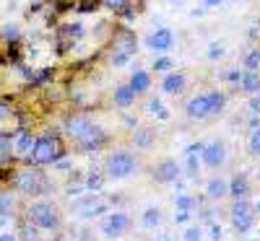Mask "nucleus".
I'll return each mask as SVG.
<instances>
[{
    "label": "nucleus",
    "mask_w": 260,
    "mask_h": 241,
    "mask_svg": "<svg viewBox=\"0 0 260 241\" xmlns=\"http://www.w3.org/2000/svg\"><path fill=\"white\" fill-rule=\"evenodd\" d=\"M62 156H65V145L57 135H39L37 143H34V150L26 156V164L42 169V166L62 161Z\"/></svg>",
    "instance_id": "1"
},
{
    "label": "nucleus",
    "mask_w": 260,
    "mask_h": 241,
    "mask_svg": "<svg viewBox=\"0 0 260 241\" xmlns=\"http://www.w3.org/2000/svg\"><path fill=\"white\" fill-rule=\"evenodd\" d=\"M16 192L26 194V197H39L50 189V179L42 174L37 166H26V169H18L13 177H11Z\"/></svg>",
    "instance_id": "2"
},
{
    "label": "nucleus",
    "mask_w": 260,
    "mask_h": 241,
    "mask_svg": "<svg viewBox=\"0 0 260 241\" xmlns=\"http://www.w3.org/2000/svg\"><path fill=\"white\" fill-rule=\"evenodd\" d=\"M136 52H138V39H136V34L130 31V29H125V26L115 29L112 50H110V65H112V68H125Z\"/></svg>",
    "instance_id": "3"
},
{
    "label": "nucleus",
    "mask_w": 260,
    "mask_h": 241,
    "mask_svg": "<svg viewBox=\"0 0 260 241\" xmlns=\"http://www.w3.org/2000/svg\"><path fill=\"white\" fill-rule=\"evenodd\" d=\"M26 218L37 228H42V231H55L62 223V215H60L57 205L50 203V200H34L26 208Z\"/></svg>",
    "instance_id": "4"
},
{
    "label": "nucleus",
    "mask_w": 260,
    "mask_h": 241,
    "mask_svg": "<svg viewBox=\"0 0 260 241\" xmlns=\"http://www.w3.org/2000/svg\"><path fill=\"white\" fill-rule=\"evenodd\" d=\"M104 171H107V177L110 179H127L130 174H136L138 171V158H136V153L133 150H112L110 156H107L104 161Z\"/></svg>",
    "instance_id": "5"
},
{
    "label": "nucleus",
    "mask_w": 260,
    "mask_h": 241,
    "mask_svg": "<svg viewBox=\"0 0 260 241\" xmlns=\"http://www.w3.org/2000/svg\"><path fill=\"white\" fill-rule=\"evenodd\" d=\"M229 221H232L234 231L247 233V231L255 226V208H252L247 200H234V205H232V210H229Z\"/></svg>",
    "instance_id": "6"
},
{
    "label": "nucleus",
    "mask_w": 260,
    "mask_h": 241,
    "mask_svg": "<svg viewBox=\"0 0 260 241\" xmlns=\"http://www.w3.org/2000/svg\"><path fill=\"white\" fill-rule=\"evenodd\" d=\"M130 223H133V221H130L127 213H110L99 223V228H102V233L107 238H120V236H125L130 231Z\"/></svg>",
    "instance_id": "7"
},
{
    "label": "nucleus",
    "mask_w": 260,
    "mask_h": 241,
    "mask_svg": "<svg viewBox=\"0 0 260 241\" xmlns=\"http://www.w3.org/2000/svg\"><path fill=\"white\" fill-rule=\"evenodd\" d=\"M104 140H107V133L102 130V125L99 122H89L86 125V130L76 138V143H78V148L81 150H96V148H102L104 145Z\"/></svg>",
    "instance_id": "8"
},
{
    "label": "nucleus",
    "mask_w": 260,
    "mask_h": 241,
    "mask_svg": "<svg viewBox=\"0 0 260 241\" xmlns=\"http://www.w3.org/2000/svg\"><path fill=\"white\" fill-rule=\"evenodd\" d=\"M201 164L208 169H219L226 164V143L224 140H211L201 150Z\"/></svg>",
    "instance_id": "9"
},
{
    "label": "nucleus",
    "mask_w": 260,
    "mask_h": 241,
    "mask_svg": "<svg viewBox=\"0 0 260 241\" xmlns=\"http://www.w3.org/2000/svg\"><path fill=\"white\" fill-rule=\"evenodd\" d=\"M185 117L192 119V122H201V119H208V117H211L206 94H192V96L185 101Z\"/></svg>",
    "instance_id": "10"
},
{
    "label": "nucleus",
    "mask_w": 260,
    "mask_h": 241,
    "mask_svg": "<svg viewBox=\"0 0 260 241\" xmlns=\"http://www.w3.org/2000/svg\"><path fill=\"white\" fill-rule=\"evenodd\" d=\"M146 45H148V50H154V52H167V50L175 47V31L167 29V26H161V29L151 31V34L146 36Z\"/></svg>",
    "instance_id": "11"
},
{
    "label": "nucleus",
    "mask_w": 260,
    "mask_h": 241,
    "mask_svg": "<svg viewBox=\"0 0 260 241\" xmlns=\"http://www.w3.org/2000/svg\"><path fill=\"white\" fill-rule=\"evenodd\" d=\"M182 174V166L175 161V158H164L161 164H156L154 169V179L161 182V184H175Z\"/></svg>",
    "instance_id": "12"
},
{
    "label": "nucleus",
    "mask_w": 260,
    "mask_h": 241,
    "mask_svg": "<svg viewBox=\"0 0 260 241\" xmlns=\"http://www.w3.org/2000/svg\"><path fill=\"white\" fill-rule=\"evenodd\" d=\"M185 89H187V75L180 73V70H177V73L169 70V73L161 78V91L169 94V96H180Z\"/></svg>",
    "instance_id": "13"
},
{
    "label": "nucleus",
    "mask_w": 260,
    "mask_h": 241,
    "mask_svg": "<svg viewBox=\"0 0 260 241\" xmlns=\"http://www.w3.org/2000/svg\"><path fill=\"white\" fill-rule=\"evenodd\" d=\"M11 143H13V153H18V156H29V153L34 150V143H37V135H31L29 130H21V133H16L13 138H11Z\"/></svg>",
    "instance_id": "14"
},
{
    "label": "nucleus",
    "mask_w": 260,
    "mask_h": 241,
    "mask_svg": "<svg viewBox=\"0 0 260 241\" xmlns=\"http://www.w3.org/2000/svg\"><path fill=\"white\" fill-rule=\"evenodd\" d=\"M136 94L130 91V86L127 83H120V86H115V91H112V104L117 106V109H130L136 104Z\"/></svg>",
    "instance_id": "15"
},
{
    "label": "nucleus",
    "mask_w": 260,
    "mask_h": 241,
    "mask_svg": "<svg viewBox=\"0 0 260 241\" xmlns=\"http://www.w3.org/2000/svg\"><path fill=\"white\" fill-rule=\"evenodd\" d=\"M127 86H130V91H133L136 96H143V94L151 89V73H148V70H133Z\"/></svg>",
    "instance_id": "16"
},
{
    "label": "nucleus",
    "mask_w": 260,
    "mask_h": 241,
    "mask_svg": "<svg viewBox=\"0 0 260 241\" xmlns=\"http://www.w3.org/2000/svg\"><path fill=\"white\" fill-rule=\"evenodd\" d=\"M240 91L247 94V96H257L260 94V70H242Z\"/></svg>",
    "instance_id": "17"
},
{
    "label": "nucleus",
    "mask_w": 260,
    "mask_h": 241,
    "mask_svg": "<svg viewBox=\"0 0 260 241\" xmlns=\"http://www.w3.org/2000/svg\"><path fill=\"white\" fill-rule=\"evenodd\" d=\"M229 194L234 197V200H247V194H250V179L245 177V174H237V177L229 182Z\"/></svg>",
    "instance_id": "18"
},
{
    "label": "nucleus",
    "mask_w": 260,
    "mask_h": 241,
    "mask_svg": "<svg viewBox=\"0 0 260 241\" xmlns=\"http://www.w3.org/2000/svg\"><path fill=\"white\" fill-rule=\"evenodd\" d=\"M206 99H208L211 117L221 114L224 109H226V94H224V91H219V89H211V91H206Z\"/></svg>",
    "instance_id": "19"
},
{
    "label": "nucleus",
    "mask_w": 260,
    "mask_h": 241,
    "mask_svg": "<svg viewBox=\"0 0 260 241\" xmlns=\"http://www.w3.org/2000/svg\"><path fill=\"white\" fill-rule=\"evenodd\" d=\"M206 194L211 197V200H219V197H226V194H229V182H226V179H221V177H213V179H208V184H206Z\"/></svg>",
    "instance_id": "20"
},
{
    "label": "nucleus",
    "mask_w": 260,
    "mask_h": 241,
    "mask_svg": "<svg viewBox=\"0 0 260 241\" xmlns=\"http://www.w3.org/2000/svg\"><path fill=\"white\" fill-rule=\"evenodd\" d=\"M161 221H164V215H161V210H159L156 205L146 208V210H143V215H141V223H143V228H148V231L159 228V226H161Z\"/></svg>",
    "instance_id": "21"
},
{
    "label": "nucleus",
    "mask_w": 260,
    "mask_h": 241,
    "mask_svg": "<svg viewBox=\"0 0 260 241\" xmlns=\"http://www.w3.org/2000/svg\"><path fill=\"white\" fill-rule=\"evenodd\" d=\"M154 140H156V135H154V130H151V127H141V130H136V135H133V143L141 150L151 148V145H154Z\"/></svg>",
    "instance_id": "22"
},
{
    "label": "nucleus",
    "mask_w": 260,
    "mask_h": 241,
    "mask_svg": "<svg viewBox=\"0 0 260 241\" xmlns=\"http://www.w3.org/2000/svg\"><path fill=\"white\" fill-rule=\"evenodd\" d=\"M13 156V143H11V135H6L0 130V164H8Z\"/></svg>",
    "instance_id": "23"
},
{
    "label": "nucleus",
    "mask_w": 260,
    "mask_h": 241,
    "mask_svg": "<svg viewBox=\"0 0 260 241\" xmlns=\"http://www.w3.org/2000/svg\"><path fill=\"white\" fill-rule=\"evenodd\" d=\"M0 39H6L8 45H18V39H21V31L16 24H6L3 26V34H0Z\"/></svg>",
    "instance_id": "24"
},
{
    "label": "nucleus",
    "mask_w": 260,
    "mask_h": 241,
    "mask_svg": "<svg viewBox=\"0 0 260 241\" xmlns=\"http://www.w3.org/2000/svg\"><path fill=\"white\" fill-rule=\"evenodd\" d=\"M247 150L252 153L255 158H260V125H257V127H252L250 140H247Z\"/></svg>",
    "instance_id": "25"
},
{
    "label": "nucleus",
    "mask_w": 260,
    "mask_h": 241,
    "mask_svg": "<svg viewBox=\"0 0 260 241\" xmlns=\"http://www.w3.org/2000/svg\"><path fill=\"white\" fill-rule=\"evenodd\" d=\"M242 65H245V70H260V50H250Z\"/></svg>",
    "instance_id": "26"
},
{
    "label": "nucleus",
    "mask_w": 260,
    "mask_h": 241,
    "mask_svg": "<svg viewBox=\"0 0 260 241\" xmlns=\"http://www.w3.org/2000/svg\"><path fill=\"white\" fill-rule=\"evenodd\" d=\"M175 208H177V210H185V213H190V210L195 208V200H192L190 194H177V197H175Z\"/></svg>",
    "instance_id": "27"
},
{
    "label": "nucleus",
    "mask_w": 260,
    "mask_h": 241,
    "mask_svg": "<svg viewBox=\"0 0 260 241\" xmlns=\"http://www.w3.org/2000/svg\"><path fill=\"white\" fill-rule=\"evenodd\" d=\"M182 241H203V231L201 226H187L182 233Z\"/></svg>",
    "instance_id": "28"
},
{
    "label": "nucleus",
    "mask_w": 260,
    "mask_h": 241,
    "mask_svg": "<svg viewBox=\"0 0 260 241\" xmlns=\"http://www.w3.org/2000/svg\"><path fill=\"white\" fill-rule=\"evenodd\" d=\"M83 205H89V208H81V215H83V218H94V215H99V213L104 210L102 203H83Z\"/></svg>",
    "instance_id": "29"
},
{
    "label": "nucleus",
    "mask_w": 260,
    "mask_h": 241,
    "mask_svg": "<svg viewBox=\"0 0 260 241\" xmlns=\"http://www.w3.org/2000/svg\"><path fill=\"white\" fill-rule=\"evenodd\" d=\"M107 8H112L115 13H122L125 8H130V0H102Z\"/></svg>",
    "instance_id": "30"
},
{
    "label": "nucleus",
    "mask_w": 260,
    "mask_h": 241,
    "mask_svg": "<svg viewBox=\"0 0 260 241\" xmlns=\"http://www.w3.org/2000/svg\"><path fill=\"white\" fill-rule=\"evenodd\" d=\"M172 68H175V62H172L169 57H159V60H154V70H159V73H169Z\"/></svg>",
    "instance_id": "31"
},
{
    "label": "nucleus",
    "mask_w": 260,
    "mask_h": 241,
    "mask_svg": "<svg viewBox=\"0 0 260 241\" xmlns=\"http://www.w3.org/2000/svg\"><path fill=\"white\" fill-rule=\"evenodd\" d=\"M13 210V197L11 194H0V215H8Z\"/></svg>",
    "instance_id": "32"
},
{
    "label": "nucleus",
    "mask_w": 260,
    "mask_h": 241,
    "mask_svg": "<svg viewBox=\"0 0 260 241\" xmlns=\"http://www.w3.org/2000/svg\"><path fill=\"white\" fill-rule=\"evenodd\" d=\"M226 81H229V86H234V89H240V81H242V70H229L226 73Z\"/></svg>",
    "instance_id": "33"
},
{
    "label": "nucleus",
    "mask_w": 260,
    "mask_h": 241,
    "mask_svg": "<svg viewBox=\"0 0 260 241\" xmlns=\"http://www.w3.org/2000/svg\"><path fill=\"white\" fill-rule=\"evenodd\" d=\"M13 114V104L6 101V99H0V119H8Z\"/></svg>",
    "instance_id": "34"
},
{
    "label": "nucleus",
    "mask_w": 260,
    "mask_h": 241,
    "mask_svg": "<svg viewBox=\"0 0 260 241\" xmlns=\"http://www.w3.org/2000/svg\"><path fill=\"white\" fill-rule=\"evenodd\" d=\"M99 6H102V0H81L78 11H96Z\"/></svg>",
    "instance_id": "35"
},
{
    "label": "nucleus",
    "mask_w": 260,
    "mask_h": 241,
    "mask_svg": "<svg viewBox=\"0 0 260 241\" xmlns=\"http://www.w3.org/2000/svg\"><path fill=\"white\" fill-rule=\"evenodd\" d=\"M86 187H89V189H99V187H102V177H99V174H89Z\"/></svg>",
    "instance_id": "36"
},
{
    "label": "nucleus",
    "mask_w": 260,
    "mask_h": 241,
    "mask_svg": "<svg viewBox=\"0 0 260 241\" xmlns=\"http://www.w3.org/2000/svg\"><path fill=\"white\" fill-rule=\"evenodd\" d=\"M211 236H213V241H219V238H221V226H219V223H213V226H211Z\"/></svg>",
    "instance_id": "37"
},
{
    "label": "nucleus",
    "mask_w": 260,
    "mask_h": 241,
    "mask_svg": "<svg viewBox=\"0 0 260 241\" xmlns=\"http://www.w3.org/2000/svg\"><path fill=\"white\" fill-rule=\"evenodd\" d=\"M208 55H211V60H216V57H221V55H224V50H221V47H216V45H213Z\"/></svg>",
    "instance_id": "38"
},
{
    "label": "nucleus",
    "mask_w": 260,
    "mask_h": 241,
    "mask_svg": "<svg viewBox=\"0 0 260 241\" xmlns=\"http://www.w3.org/2000/svg\"><path fill=\"white\" fill-rule=\"evenodd\" d=\"M175 218H177V223H185L187 218H190V213H185V210H177V215H175Z\"/></svg>",
    "instance_id": "39"
},
{
    "label": "nucleus",
    "mask_w": 260,
    "mask_h": 241,
    "mask_svg": "<svg viewBox=\"0 0 260 241\" xmlns=\"http://www.w3.org/2000/svg\"><path fill=\"white\" fill-rule=\"evenodd\" d=\"M250 109H252V112H260V99H257V96L250 99Z\"/></svg>",
    "instance_id": "40"
},
{
    "label": "nucleus",
    "mask_w": 260,
    "mask_h": 241,
    "mask_svg": "<svg viewBox=\"0 0 260 241\" xmlns=\"http://www.w3.org/2000/svg\"><path fill=\"white\" fill-rule=\"evenodd\" d=\"M221 3H224V0H203L206 8H216V6H221Z\"/></svg>",
    "instance_id": "41"
},
{
    "label": "nucleus",
    "mask_w": 260,
    "mask_h": 241,
    "mask_svg": "<svg viewBox=\"0 0 260 241\" xmlns=\"http://www.w3.org/2000/svg\"><path fill=\"white\" fill-rule=\"evenodd\" d=\"M0 241H18L13 233H0Z\"/></svg>",
    "instance_id": "42"
},
{
    "label": "nucleus",
    "mask_w": 260,
    "mask_h": 241,
    "mask_svg": "<svg viewBox=\"0 0 260 241\" xmlns=\"http://www.w3.org/2000/svg\"><path fill=\"white\" fill-rule=\"evenodd\" d=\"M167 3H175V6H182V3H185V0H167Z\"/></svg>",
    "instance_id": "43"
},
{
    "label": "nucleus",
    "mask_w": 260,
    "mask_h": 241,
    "mask_svg": "<svg viewBox=\"0 0 260 241\" xmlns=\"http://www.w3.org/2000/svg\"><path fill=\"white\" fill-rule=\"evenodd\" d=\"M159 241H169V238H167V236H161V238H159Z\"/></svg>",
    "instance_id": "44"
}]
</instances>
